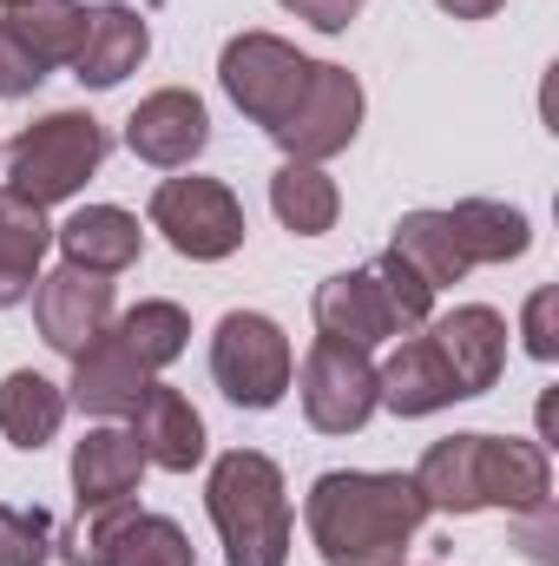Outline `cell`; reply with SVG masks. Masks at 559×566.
Instances as JSON below:
<instances>
[{"instance_id":"28","label":"cell","mask_w":559,"mask_h":566,"mask_svg":"<svg viewBox=\"0 0 559 566\" xmlns=\"http://www.w3.org/2000/svg\"><path fill=\"white\" fill-rule=\"evenodd\" d=\"M106 566H198V554H191V541H184L178 521H165V514H133Z\"/></svg>"},{"instance_id":"17","label":"cell","mask_w":559,"mask_h":566,"mask_svg":"<svg viewBox=\"0 0 559 566\" xmlns=\"http://www.w3.org/2000/svg\"><path fill=\"white\" fill-rule=\"evenodd\" d=\"M133 441H139L145 468H165V474H191L204 461V422H198V409L178 389H165V382H151L139 396Z\"/></svg>"},{"instance_id":"23","label":"cell","mask_w":559,"mask_h":566,"mask_svg":"<svg viewBox=\"0 0 559 566\" xmlns=\"http://www.w3.org/2000/svg\"><path fill=\"white\" fill-rule=\"evenodd\" d=\"M271 211L283 218V231H296V238L336 231V211H342L336 178H329L323 165H296V158H289L277 178H271Z\"/></svg>"},{"instance_id":"20","label":"cell","mask_w":559,"mask_h":566,"mask_svg":"<svg viewBox=\"0 0 559 566\" xmlns=\"http://www.w3.org/2000/svg\"><path fill=\"white\" fill-rule=\"evenodd\" d=\"M145 474V454L133 441V428H86V441L73 448V488H80V507H99V501H133Z\"/></svg>"},{"instance_id":"8","label":"cell","mask_w":559,"mask_h":566,"mask_svg":"<svg viewBox=\"0 0 559 566\" xmlns=\"http://www.w3.org/2000/svg\"><path fill=\"white\" fill-rule=\"evenodd\" d=\"M296 396H303V416L316 434H356L382 402H376V363L369 349L356 343H336V336H316L303 369H296Z\"/></svg>"},{"instance_id":"35","label":"cell","mask_w":559,"mask_h":566,"mask_svg":"<svg viewBox=\"0 0 559 566\" xmlns=\"http://www.w3.org/2000/svg\"><path fill=\"white\" fill-rule=\"evenodd\" d=\"M0 7H7V13H13V7H27V0H0Z\"/></svg>"},{"instance_id":"6","label":"cell","mask_w":559,"mask_h":566,"mask_svg":"<svg viewBox=\"0 0 559 566\" xmlns=\"http://www.w3.org/2000/svg\"><path fill=\"white\" fill-rule=\"evenodd\" d=\"M151 231H165V244L178 251V258H191V264H218V258H231L238 244H244V205H238V191L231 185H218V178H165L158 191H151Z\"/></svg>"},{"instance_id":"32","label":"cell","mask_w":559,"mask_h":566,"mask_svg":"<svg viewBox=\"0 0 559 566\" xmlns=\"http://www.w3.org/2000/svg\"><path fill=\"white\" fill-rule=\"evenodd\" d=\"M527 356H540V363L559 356V290L553 283L527 296Z\"/></svg>"},{"instance_id":"14","label":"cell","mask_w":559,"mask_h":566,"mask_svg":"<svg viewBox=\"0 0 559 566\" xmlns=\"http://www.w3.org/2000/svg\"><path fill=\"white\" fill-rule=\"evenodd\" d=\"M316 329L336 336V343H356V349H376V343L402 336L395 303H389V290H382V277H376V264L336 271V277L316 290Z\"/></svg>"},{"instance_id":"33","label":"cell","mask_w":559,"mask_h":566,"mask_svg":"<svg viewBox=\"0 0 559 566\" xmlns=\"http://www.w3.org/2000/svg\"><path fill=\"white\" fill-rule=\"evenodd\" d=\"M296 20H309V27H323V33H342L356 13H362V0H283Z\"/></svg>"},{"instance_id":"34","label":"cell","mask_w":559,"mask_h":566,"mask_svg":"<svg viewBox=\"0 0 559 566\" xmlns=\"http://www.w3.org/2000/svg\"><path fill=\"white\" fill-rule=\"evenodd\" d=\"M441 13H454V20H494L507 0H434Z\"/></svg>"},{"instance_id":"27","label":"cell","mask_w":559,"mask_h":566,"mask_svg":"<svg viewBox=\"0 0 559 566\" xmlns=\"http://www.w3.org/2000/svg\"><path fill=\"white\" fill-rule=\"evenodd\" d=\"M133 514H139V501H99V507H80V521L53 541V554H60L66 566H106Z\"/></svg>"},{"instance_id":"4","label":"cell","mask_w":559,"mask_h":566,"mask_svg":"<svg viewBox=\"0 0 559 566\" xmlns=\"http://www.w3.org/2000/svg\"><path fill=\"white\" fill-rule=\"evenodd\" d=\"M106 158V126L93 113H46L33 119L20 139L7 145V191H20L27 205H60L73 198Z\"/></svg>"},{"instance_id":"2","label":"cell","mask_w":559,"mask_h":566,"mask_svg":"<svg viewBox=\"0 0 559 566\" xmlns=\"http://www.w3.org/2000/svg\"><path fill=\"white\" fill-rule=\"evenodd\" d=\"M415 488L428 507L441 514H481V507H507V514H540L553 494L547 474V448L540 441H500V434H447L421 454Z\"/></svg>"},{"instance_id":"24","label":"cell","mask_w":559,"mask_h":566,"mask_svg":"<svg viewBox=\"0 0 559 566\" xmlns=\"http://www.w3.org/2000/svg\"><path fill=\"white\" fill-rule=\"evenodd\" d=\"M7 27L46 60V66H73L80 60V40H86V7L80 0H27L7 13Z\"/></svg>"},{"instance_id":"22","label":"cell","mask_w":559,"mask_h":566,"mask_svg":"<svg viewBox=\"0 0 559 566\" xmlns=\"http://www.w3.org/2000/svg\"><path fill=\"white\" fill-rule=\"evenodd\" d=\"M66 422V389L46 382L40 369H13L0 376V434L13 448H46Z\"/></svg>"},{"instance_id":"5","label":"cell","mask_w":559,"mask_h":566,"mask_svg":"<svg viewBox=\"0 0 559 566\" xmlns=\"http://www.w3.org/2000/svg\"><path fill=\"white\" fill-rule=\"evenodd\" d=\"M309 73H316V60H303L277 33H238L224 46V60H218V80H224L231 106L264 133H277L296 113V99L309 93Z\"/></svg>"},{"instance_id":"18","label":"cell","mask_w":559,"mask_h":566,"mask_svg":"<svg viewBox=\"0 0 559 566\" xmlns=\"http://www.w3.org/2000/svg\"><path fill=\"white\" fill-rule=\"evenodd\" d=\"M53 238H60L66 264H73V271H93V277H119V271H133L139 251H145L139 218L119 211V205H86V211H73Z\"/></svg>"},{"instance_id":"31","label":"cell","mask_w":559,"mask_h":566,"mask_svg":"<svg viewBox=\"0 0 559 566\" xmlns=\"http://www.w3.org/2000/svg\"><path fill=\"white\" fill-rule=\"evenodd\" d=\"M40 80H46V60L0 20V99H27Z\"/></svg>"},{"instance_id":"30","label":"cell","mask_w":559,"mask_h":566,"mask_svg":"<svg viewBox=\"0 0 559 566\" xmlns=\"http://www.w3.org/2000/svg\"><path fill=\"white\" fill-rule=\"evenodd\" d=\"M376 277H382L389 303H395L402 336H409V329H421V323H428V310H434V290H428V277H421L402 251H382V258H376Z\"/></svg>"},{"instance_id":"29","label":"cell","mask_w":559,"mask_h":566,"mask_svg":"<svg viewBox=\"0 0 559 566\" xmlns=\"http://www.w3.org/2000/svg\"><path fill=\"white\" fill-rule=\"evenodd\" d=\"M53 514L46 507H7L0 501V566H46L53 560Z\"/></svg>"},{"instance_id":"15","label":"cell","mask_w":559,"mask_h":566,"mask_svg":"<svg viewBox=\"0 0 559 566\" xmlns=\"http://www.w3.org/2000/svg\"><path fill=\"white\" fill-rule=\"evenodd\" d=\"M145 46H151V33H145L139 7H126V0H99V7H86V40H80L73 80L93 86V93H106V86H119L126 73H139Z\"/></svg>"},{"instance_id":"10","label":"cell","mask_w":559,"mask_h":566,"mask_svg":"<svg viewBox=\"0 0 559 566\" xmlns=\"http://www.w3.org/2000/svg\"><path fill=\"white\" fill-rule=\"evenodd\" d=\"M33 323L60 356H80L99 329H113V277L60 264L53 277L33 283Z\"/></svg>"},{"instance_id":"11","label":"cell","mask_w":559,"mask_h":566,"mask_svg":"<svg viewBox=\"0 0 559 566\" xmlns=\"http://www.w3.org/2000/svg\"><path fill=\"white\" fill-rule=\"evenodd\" d=\"M126 145H133V158L158 165V171H184L211 145V113H204L198 93L165 86V93L139 99V113L126 119Z\"/></svg>"},{"instance_id":"1","label":"cell","mask_w":559,"mask_h":566,"mask_svg":"<svg viewBox=\"0 0 559 566\" xmlns=\"http://www.w3.org/2000/svg\"><path fill=\"white\" fill-rule=\"evenodd\" d=\"M428 514L434 507L421 501L415 474H362V468L316 474L303 501L323 566H402Z\"/></svg>"},{"instance_id":"9","label":"cell","mask_w":559,"mask_h":566,"mask_svg":"<svg viewBox=\"0 0 559 566\" xmlns=\"http://www.w3.org/2000/svg\"><path fill=\"white\" fill-rule=\"evenodd\" d=\"M356 126H362V86H356V73L316 60L309 93L296 99V113L283 119L271 139H277L296 165H323V158H336L342 145L356 139Z\"/></svg>"},{"instance_id":"26","label":"cell","mask_w":559,"mask_h":566,"mask_svg":"<svg viewBox=\"0 0 559 566\" xmlns=\"http://www.w3.org/2000/svg\"><path fill=\"white\" fill-rule=\"evenodd\" d=\"M119 336H126V349L139 356L145 369H165V363L184 356V343H191V316H184L178 303H139V310L119 316Z\"/></svg>"},{"instance_id":"19","label":"cell","mask_w":559,"mask_h":566,"mask_svg":"<svg viewBox=\"0 0 559 566\" xmlns=\"http://www.w3.org/2000/svg\"><path fill=\"white\" fill-rule=\"evenodd\" d=\"M46 244H53L46 211L0 185V310H13V303H27V296H33Z\"/></svg>"},{"instance_id":"7","label":"cell","mask_w":559,"mask_h":566,"mask_svg":"<svg viewBox=\"0 0 559 566\" xmlns=\"http://www.w3.org/2000/svg\"><path fill=\"white\" fill-rule=\"evenodd\" d=\"M211 376L238 409H277L296 363H289V336L257 310H231L211 336Z\"/></svg>"},{"instance_id":"16","label":"cell","mask_w":559,"mask_h":566,"mask_svg":"<svg viewBox=\"0 0 559 566\" xmlns=\"http://www.w3.org/2000/svg\"><path fill=\"white\" fill-rule=\"evenodd\" d=\"M376 402H382L389 416H409V422L447 409V402H461V382H454V369L441 363L434 336H409V343L376 369Z\"/></svg>"},{"instance_id":"3","label":"cell","mask_w":559,"mask_h":566,"mask_svg":"<svg viewBox=\"0 0 559 566\" xmlns=\"http://www.w3.org/2000/svg\"><path fill=\"white\" fill-rule=\"evenodd\" d=\"M204 507L218 521L224 566H283L289 560V494H283V468L257 448H231L211 468Z\"/></svg>"},{"instance_id":"25","label":"cell","mask_w":559,"mask_h":566,"mask_svg":"<svg viewBox=\"0 0 559 566\" xmlns=\"http://www.w3.org/2000/svg\"><path fill=\"white\" fill-rule=\"evenodd\" d=\"M389 251H402L421 277H428V290L467 277V258H461V244H454L447 211H409V218L395 224V244H389Z\"/></svg>"},{"instance_id":"13","label":"cell","mask_w":559,"mask_h":566,"mask_svg":"<svg viewBox=\"0 0 559 566\" xmlns=\"http://www.w3.org/2000/svg\"><path fill=\"white\" fill-rule=\"evenodd\" d=\"M428 336H434L441 363L454 369L461 402H467V396H487V389L500 382V369H507V323H500L487 303H461V310H447Z\"/></svg>"},{"instance_id":"21","label":"cell","mask_w":559,"mask_h":566,"mask_svg":"<svg viewBox=\"0 0 559 566\" xmlns=\"http://www.w3.org/2000/svg\"><path fill=\"white\" fill-rule=\"evenodd\" d=\"M447 224H454V244H461L467 271H474V264H514V258H527V244H534L527 211L494 205V198H461V205L447 211Z\"/></svg>"},{"instance_id":"12","label":"cell","mask_w":559,"mask_h":566,"mask_svg":"<svg viewBox=\"0 0 559 566\" xmlns=\"http://www.w3.org/2000/svg\"><path fill=\"white\" fill-rule=\"evenodd\" d=\"M145 389H151V369L126 349V336H119V323H113V329H99V336L73 356L66 402H80L86 416H133Z\"/></svg>"}]
</instances>
